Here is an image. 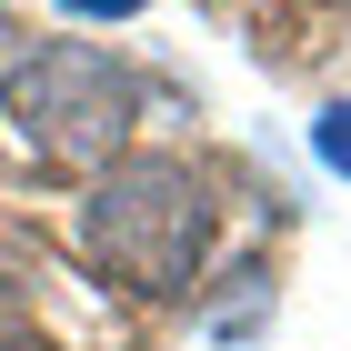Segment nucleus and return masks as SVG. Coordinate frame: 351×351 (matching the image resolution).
I'll return each instance as SVG.
<instances>
[{
	"label": "nucleus",
	"instance_id": "f03ea898",
	"mask_svg": "<svg viewBox=\"0 0 351 351\" xmlns=\"http://www.w3.org/2000/svg\"><path fill=\"white\" fill-rule=\"evenodd\" d=\"M131 121H141V81L101 40H40L0 71V131L30 171H90L101 181L121 161Z\"/></svg>",
	"mask_w": 351,
	"mask_h": 351
},
{
	"label": "nucleus",
	"instance_id": "39448f33",
	"mask_svg": "<svg viewBox=\"0 0 351 351\" xmlns=\"http://www.w3.org/2000/svg\"><path fill=\"white\" fill-rule=\"evenodd\" d=\"M71 21H131V10H151V0H60Z\"/></svg>",
	"mask_w": 351,
	"mask_h": 351
},
{
	"label": "nucleus",
	"instance_id": "423d86ee",
	"mask_svg": "<svg viewBox=\"0 0 351 351\" xmlns=\"http://www.w3.org/2000/svg\"><path fill=\"white\" fill-rule=\"evenodd\" d=\"M0 40H10V21H0Z\"/></svg>",
	"mask_w": 351,
	"mask_h": 351
},
{
	"label": "nucleus",
	"instance_id": "7ed1b4c3",
	"mask_svg": "<svg viewBox=\"0 0 351 351\" xmlns=\"http://www.w3.org/2000/svg\"><path fill=\"white\" fill-rule=\"evenodd\" d=\"M30 281H40V261H30L21 241H0V351L30 341Z\"/></svg>",
	"mask_w": 351,
	"mask_h": 351
},
{
	"label": "nucleus",
	"instance_id": "f257e3e1",
	"mask_svg": "<svg viewBox=\"0 0 351 351\" xmlns=\"http://www.w3.org/2000/svg\"><path fill=\"white\" fill-rule=\"evenodd\" d=\"M211 231H221L211 181L191 161H171V151H121L81 201L90 271L121 281V291H141V301H181L201 281V261H211Z\"/></svg>",
	"mask_w": 351,
	"mask_h": 351
},
{
	"label": "nucleus",
	"instance_id": "20e7f679",
	"mask_svg": "<svg viewBox=\"0 0 351 351\" xmlns=\"http://www.w3.org/2000/svg\"><path fill=\"white\" fill-rule=\"evenodd\" d=\"M311 151H322V171H341V181H351V101H331L322 121H311Z\"/></svg>",
	"mask_w": 351,
	"mask_h": 351
}]
</instances>
